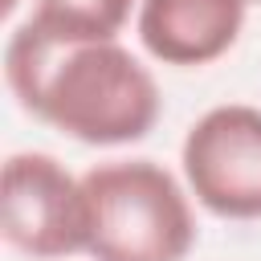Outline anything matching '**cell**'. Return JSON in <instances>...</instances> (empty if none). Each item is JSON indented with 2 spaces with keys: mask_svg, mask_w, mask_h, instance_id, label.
I'll return each instance as SVG.
<instances>
[{
  "mask_svg": "<svg viewBox=\"0 0 261 261\" xmlns=\"http://www.w3.org/2000/svg\"><path fill=\"white\" fill-rule=\"evenodd\" d=\"M4 82L24 114L86 147L139 143L163 114L155 73L122 41H57L33 20L8 33Z\"/></svg>",
  "mask_w": 261,
  "mask_h": 261,
  "instance_id": "obj_1",
  "label": "cell"
},
{
  "mask_svg": "<svg viewBox=\"0 0 261 261\" xmlns=\"http://www.w3.org/2000/svg\"><path fill=\"white\" fill-rule=\"evenodd\" d=\"M94 261H188L196 249L192 192L155 159H110L82 175Z\"/></svg>",
  "mask_w": 261,
  "mask_h": 261,
  "instance_id": "obj_2",
  "label": "cell"
},
{
  "mask_svg": "<svg viewBox=\"0 0 261 261\" xmlns=\"http://www.w3.org/2000/svg\"><path fill=\"white\" fill-rule=\"evenodd\" d=\"M0 232L33 261H61L86 253L90 200L82 175H73L49 151H16L0 175Z\"/></svg>",
  "mask_w": 261,
  "mask_h": 261,
  "instance_id": "obj_3",
  "label": "cell"
},
{
  "mask_svg": "<svg viewBox=\"0 0 261 261\" xmlns=\"http://www.w3.org/2000/svg\"><path fill=\"white\" fill-rule=\"evenodd\" d=\"M179 167L204 212L261 220V106L220 102L204 110L179 143Z\"/></svg>",
  "mask_w": 261,
  "mask_h": 261,
  "instance_id": "obj_4",
  "label": "cell"
},
{
  "mask_svg": "<svg viewBox=\"0 0 261 261\" xmlns=\"http://www.w3.org/2000/svg\"><path fill=\"white\" fill-rule=\"evenodd\" d=\"M245 12L249 0H139L135 33L159 65L200 69L237 45Z\"/></svg>",
  "mask_w": 261,
  "mask_h": 261,
  "instance_id": "obj_5",
  "label": "cell"
},
{
  "mask_svg": "<svg viewBox=\"0 0 261 261\" xmlns=\"http://www.w3.org/2000/svg\"><path fill=\"white\" fill-rule=\"evenodd\" d=\"M139 0H37L33 24L57 41H118Z\"/></svg>",
  "mask_w": 261,
  "mask_h": 261,
  "instance_id": "obj_6",
  "label": "cell"
},
{
  "mask_svg": "<svg viewBox=\"0 0 261 261\" xmlns=\"http://www.w3.org/2000/svg\"><path fill=\"white\" fill-rule=\"evenodd\" d=\"M12 4H16V0H4V12H8V8H12Z\"/></svg>",
  "mask_w": 261,
  "mask_h": 261,
  "instance_id": "obj_7",
  "label": "cell"
},
{
  "mask_svg": "<svg viewBox=\"0 0 261 261\" xmlns=\"http://www.w3.org/2000/svg\"><path fill=\"white\" fill-rule=\"evenodd\" d=\"M249 4H261V0H249Z\"/></svg>",
  "mask_w": 261,
  "mask_h": 261,
  "instance_id": "obj_8",
  "label": "cell"
}]
</instances>
